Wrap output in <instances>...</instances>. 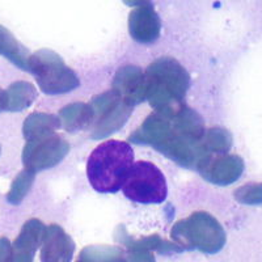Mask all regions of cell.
<instances>
[{"label":"cell","mask_w":262,"mask_h":262,"mask_svg":"<svg viewBox=\"0 0 262 262\" xmlns=\"http://www.w3.org/2000/svg\"><path fill=\"white\" fill-rule=\"evenodd\" d=\"M34 174H36L34 172H30V170L25 169L24 172H21L16 177L15 181L12 182L11 190H9L8 195H7V200H8L9 203L18 205L21 201L24 200V196L27 195L33 181H34Z\"/></svg>","instance_id":"cell-19"},{"label":"cell","mask_w":262,"mask_h":262,"mask_svg":"<svg viewBox=\"0 0 262 262\" xmlns=\"http://www.w3.org/2000/svg\"><path fill=\"white\" fill-rule=\"evenodd\" d=\"M0 55L11 60L18 69L28 71L30 58L29 51L13 37L12 33L2 25H0Z\"/></svg>","instance_id":"cell-14"},{"label":"cell","mask_w":262,"mask_h":262,"mask_svg":"<svg viewBox=\"0 0 262 262\" xmlns=\"http://www.w3.org/2000/svg\"><path fill=\"white\" fill-rule=\"evenodd\" d=\"M205 131L200 114L184 105L172 114L152 113L130 140L149 144L182 167L200 169L211 156L203 148Z\"/></svg>","instance_id":"cell-1"},{"label":"cell","mask_w":262,"mask_h":262,"mask_svg":"<svg viewBox=\"0 0 262 262\" xmlns=\"http://www.w3.org/2000/svg\"><path fill=\"white\" fill-rule=\"evenodd\" d=\"M235 198L243 205H261L262 184H248L235 191Z\"/></svg>","instance_id":"cell-20"},{"label":"cell","mask_w":262,"mask_h":262,"mask_svg":"<svg viewBox=\"0 0 262 262\" xmlns=\"http://www.w3.org/2000/svg\"><path fill=\"white\" fill-rule=\"evenodd\" d=\"M69 151V143L54 133L27 140V146L23 152V163L25 169L37 173L57 165Z\"/></svg>","instance_id":"cell-7"},{"label":"cell","mask_w":262,"mask_h":262,"mask_svg":"<svg viewBox=\"0 0 262 262\" xmlns=\"http://www.w3.org/2000/svg\"><path fill=\"white\" fill-rule=\"evenodd\" d=\"M37 97L36 88L27 81H17L6 91L4 111L21 112L33 104Z\"/></svg>","instance_id":"cell-17"},{"label":"cell","mask_w":262,"mask_h":262,"mask_svg":"<svg viewBox=\"0 0 262 262\" xmlns=\"http://www.w3.org/2000/svg\"><path fill=\"white\" fill-rule=\"evenodd\" d=\"M134 164V151L127 142L106 140L98 144L88 158L86 176L91 186L102 194H114Z\"/></svg>","instance_id":"cell-2"},{"label":"cell","mask_w":262,"mask_h":262,"mask_svg":"<svg viewBox=\"0 0 262 262\" xmlns=\"http://www.w3.org/2000/svg\"><path fill=\"white\" fill-rule=\"evenodd\" d=\"M95 113L88 104H71L62 109L59 113L60 125L70 133H76L91 125Z\"/></svg>","instance_id":"cell-15"},{"label":"cell","mask_w":262,"mask_h":262,"mask_svg":"<svg viewBox=\"0 0 262 262\" xmlns=\"http://www.w3.org/2000/svg\"><path fill=\"white\" fill-rule=\"evenodd\" d=\"M60 127L59 117L45 113H33L25 119L23 133L27 140L54 134Z\"/></svg>","instance_id":"cell-16"},{"label":"cell","mask_w":262,"mask_h":262,"mask_svg":"<svg viewBox=\"0 0 262 262\" xmlns=\"http://www.w3.org/2000/svg\"><path fill=\"white\" fill-rule=\"evenodd\" d=\"M122 190L126 198L140 205H159L167 200L168 195L164 173L149 161L133 164Z\"/></svg>","instance_id":"cell-6"},{"label":"cell","mask_w":262,"mask_h":262,"mask_svg":"<svg viewBox=\"0 0 262 262\" xmlns=\"http://www.w3.org/2000/svg\"><path fill=\"white\" fill-rule=\"evenodd\" d=\"M160 18L149 4L142 6L130 13L128 30L131 37L140 43H151L160 36Z\"/></svg>","instance_id":"cell-11"},{"label":"cell","mask_w":262,"mask_h":262,"mask_svg":"<svg viewBox=\"0 0 262 262\" xmlns=\"http://www.w3.org/2000/svg\"><path fill=\"white\" fill-rule=\"evenodd\" d=\"M4 106H6V92L0 90V112L4 111Z\"/></svg>","instance_id":"cell-22"},{"label":"cell","mask_w":262,"mask_h":262,"mask_svg":"<svg viewBox=\"0 0 262 262\" xmlns=\"http://www.w3.org/2000/svg\"><path fill=\"white\" fill-rule=\"evenodd\" d=\"M45 229L42 222L28 221L12 245V261H32L43 240Z\"/></svg>","instance_id":"cell-13"},{"label":"cell","mask_w":262,"mask_h":262,"mask_svg":"<svg viewBox=\"0 0 262 262\" xmlns=\"http://www.w3.org/2000/svg\"><path fill=\"white\" fill-rule=\"evenodd\" d=\"M91 106L95 113L93 138L96 139H101L116 133L125 125L131 114V106L125 104L113 90L93 98Z\"/></svg>","instance_id":"cell-8"},{"label":"cell","mask_w":262,"mask_h":262,"mask_svg":"<svg viewBox=\"0 0 262 262\" xmlns=\"http://www.w3.org/2000/svg\"><path fill=\"white\" fill-rule=\"evenodd\" d=\"M170 236L184 249H198L214 254L226 244V232L221 223L206 212H195L177 222Z\"/></svg>","instance_id":"cell-4"},{"label":"cell","mask_w":262,"mask_h":262,"mask_svg":"<svg viewBox=\"0 0 262 262\" xmlns=\"http://www.w3.org/2000/svg\"><path fill=\"white\" fill-rule=\"evenodd\" d=\"M0 261H12V245L6 237L0 238Z\"/></svg>","instance_id":"cell-21"},{"label":"cell","mask_w":262,"mask_h":262,"mask_svg":"<svg viewBox=\"0 0 262 262\" xmlns=\"http://www.w3.org/2000/svg\"><path fill=\"white\" fill-rule=\"evenodd\" d=\"M203 148L210 155L227 154L232 146V135L221 127H214L205 131L203 135Z\"/></svg>","instance_id":"cell-18"},{"label":"cell","mask_w":262,"mask_h":262,"mask_svg":"<svg viewBox=\"0 0 262 262\" xmlns=\"http://www.w3.org/2000/svg\"><path fill=\"white\" fill-rule=\"evenodd\" d=\"M200 173L211 184L229 185L237 181L244 172V161L237 155H214L210 156L200 168Z\"/></svg>","instance_id":"cell-9"},{"label":"cell","mask_w":262,"mask_h":262,"mask_svg":"<svg viewBox=\"0 0 262 262\" xmlns=\"http://www.w3.org/2000/svg\"><path fill=\"white\" fill-rule=\"evenodd\" d=\"M28 66V71L34 75L42 92L49 95L71 92L80 84L76 74L53 51H37L30 55Z\"/></svg>","instance_id":"cell-5"},{"label":"cell","mask_w":262,"mask_h":262,"mask_svg":"<svg viewBox=\"0 0 262 262\" xmlns=\"http://www.w3.org/2000/svg\"><path fill=\"white\" fill-rule=\"evenodd\" d=\"M113 91L128 106L140 104L147 95L146 74L134 66L123 67L114 76Z\"/></svg>","instance_id":"cell-10"},{"label":"cell","mask_w":262,"mask_h":262,"mask_svg":"<svg viewBox=\"0 0 262 262\" xmlns=\"http://www.w3.org/2000/svg\"><path fill=\"white\" fill-rule=\"evenodd\" d=\"M146 74L147 95L155 112L172 114L184 106L190 78L186 70L173 58H160L148 66Z\"/></svg>","instance_id":"cell-3"},{"label":"cell","mask_w":262,"mask_h":262,"mask_svg":"<svg viewBox=\"0 0 262 262\" xmlns=\"http://www.w3.org/2000/svg\"><path fill=\"white\" fill-rule=\"evenodd\" d=\"M75 244L72 238L57 224L45 229L42 240V261H71Z\"/></svg>","instance_id":"cell-12"}]
</instances>
